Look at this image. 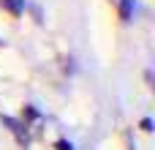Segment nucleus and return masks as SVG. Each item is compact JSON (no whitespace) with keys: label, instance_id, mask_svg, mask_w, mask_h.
<instances>
[]
</instances>
